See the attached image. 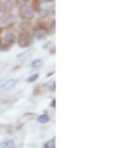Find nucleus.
<instances>
[{
	"label": "nucleus",
	"instance_id": "f257e3e1",
	"mask_svg": "<svg viewBox=\"0 0 137 148\" xmlns=\"http://www.w3.org/2000/svg\"><path fill=\"white\" fill-rule=\"evenodd\" d=\"M19 16H21L22 19H32V18L35 16V11H34V8H32L29 3L19 5Z\"/></svg>",
	"mask_w": 137,
	"mask_h": 148
},
{
	"label": "nucleus",
	"instance_id": "f03ea898",
	"mask_svg": "<svg viewBox=\"0 0 137 148\" xmlns=\"http://www.w3.org/2000/svg\"><path fill=\"white\" fill-rule=\"evenodd\" d=\"M32 42H34V38H32V35L29 32H22L18 38V45L22 46V48H29L32 45Z\"/></svg>",
	"mask_w": 137,
	"mask_h": 148
},
{
	"label": "nucleus",
	"instance_id": "7ed1b4c3",
	"mask_svg": "<svg viewBox=\"0 0 137 148\" xmlns=\"http://www.w3.org/2000/svg\"><path fill=\"white\" fill-rule=\"evenodd\" d=\"M13 43H14V34H13L11 30H6V32L3 34V37H2V46L3 48H8V46H11Z\"/></svg>",
	"mask_w": 137,
	"mask_h": 148
},
{
	"label": "nucleus",
	"instance_id": "20e7f679",
	"mask_svg": "<svg viewBox=\"0 0 137 148\" xmlns=\"http://www.w3.org/2000/svg\"><path fill=\"white\" fill-rule=\"evenodd\" d=\"M34 37H35V38H38V40H45L48 37V30L43 29V27H37L35 32H34Z\"/></svg>",
	"mask_w": 137,
	"mask_h": 148
},
{
	"label": "nucleus",
	"instance_id": "39448f33",
	"mask_svg": "<svg viewBox=\"0 0 137 148\" xmlns=\"http://www.w3.org/2000/svg\"><path fill=\"white\" fill-rule=\"evenodd\" d=\"M16 83H18V80H8L6 83H3L2 86H0V92H2V91H10L13 86H16Z\"/></svg>",
	"mask_w": 137,
	"mask_h": 148
},
{
	"label": "nucleus",
	"instance_id": "423d86ee",
	"mask_svg": "<svg viewBox=\"0 0 137 148\" xmlns=\"http://www.w3.org/2000/svg\"><path fill=\"white\" fill-rule=\"evenodd\" d=\"M13 8V3L10 2V0H3V3H2V11L3 13H10Z\"/></svg>",
	"mask_w": 137,
	"mask_h": 148
},
{
	"label": "nucleus",
	"instance_id": "0eeeda50",
	"mask_svg": "<svg viewBox=\"0 0 137 148\" xmlns=\"http://www.w3.org/2000/svg\"><path fill=\"white\" fill-rule=\"evenodd\" d=\"M0 148H14V142L13 140H5V142H2Z\"/></svg>",
	"mask_w": 137,
	"mask_h": 148
},
{
	"label": "nucleus",
	"instance_id": "6e6552de",
	"mask_svg": "<svg viewBox=\"0 0 137 148\" xmlns=\"http://www.w3.org/2000/svg\"><path fill=\"white\" fill-rule=\"evenodd\" d=\"M41 64H43V62H41V59H35V61L32 62L30 65H32V69H38V67H40Z\"/></svg>",
	"mask_w": 137,
	"mask_h": 148
},
{
	"label": "nucleus",
	"instance_id": "1a4fd4ad",
	"mask_svg": "<svg viewBox=\"0 0 137 148\" xmlns=\"http://www.w3.org/2000/svg\"><path fill=\"white\" fill-rule=\"evenodd\" d=\"M38 123H48V121H50V118H48V116L46 115H41V116H38Z\"/></svg>",
	"mask_w": 137,
	"mask_h": 148
},
{
	"label": "nucleus",
	"instance_id": "9d476101",
	"mask_svg": "<svg viewBox=\"0 0 137 148\" xmlns=\"http://www.w3.org/2000/svg\"><path fill=\"white\" fill-rule=\"evenodd\" d=\"M43 148H54V140H48L46 143L43 145Z\"/></svg>",
	"mask_w": 137,
	"mask_h": 148
},
{
	"label": "nucleus",
	"instance_id": "9b49d317",
	"mask_svg": "<svg viewBox=\"0 0 137 148\" xmlns=\"http://www.w3.org/2000/svg\"><path fill=\"white\" fill-rule=\"evenodd\" d=\"M37 78H38V75H37V73H35V75H30V77L27 78V81H29V83H32V81H35Z\"/></svg>",
	"mask_w": 137,
	"mask_h": 148
},
{
	"label": "nucleus",
	"instance_id": "f8f14e48",
	"mask_svg": "<svg viewBox=\"0 0 137 148\" xmlns=\"http://www.w3.org/2000/svg\"><path fill=\"white\" fill-rule=\"evenodd\" d=\"M30 51H24V53H21V54H18V59H22V58H25V56L29 54Z\"/></svg>",
	"mask_w": 137,
	"mask_h": 148
},
{
	"label": "nucleus",
	"instance_id": "ddd939ff",
	"mask_svg": "<svg viewBox=\"0 0 137 148\" xmlns=\"http://www.w3.org/2000/svg\"><path fill=\"white\" fill-rule=\"evenodd\" d=\"M16 3H19V5H25V3H29V0H16Z\"/></svg>",
	"mask_w": 137,
	"mask_h": 148
},
{
	"label": "nucleus",
	"instance_id": "4468645a",
	"mask_svg": "<svg viewBox=\"0 0 137 148\" xmlns=\"http://www.w3.org/2000/svg\"><path fill=\"white\" fill-rule=\"evenodd\" d=\"M43 2H48V3H50V2H53V0H43Z\"/></svg>",
	"mask_w": 137,
	"mask_h": 148
},
{
	"label": "nucleus",
	"instance_id": "2eb2a0df",
	"mask_svg": "<svg viewBox=\"0 0 137 148\" xmlns=\"http://www.w3.org/2000/svg\"><path fill=\"white\" fill-rule=\"evenodd\" d=\"M0 10H2V2H0Z\"/></svg>",
	"mask_w": 137,
	"mask_h": 148
}]
</instances>
